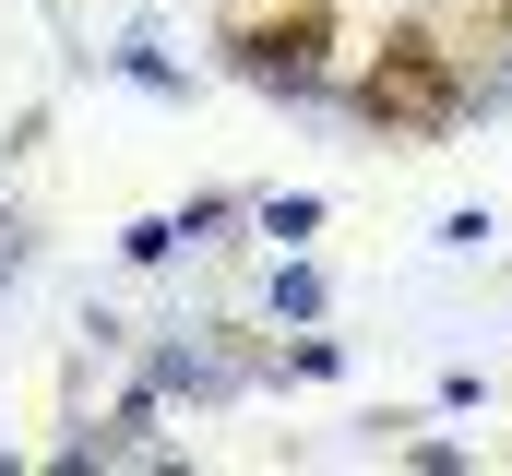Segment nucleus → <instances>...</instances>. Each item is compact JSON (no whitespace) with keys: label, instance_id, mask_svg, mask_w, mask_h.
Listing matches in <instances>:
<instances>
[{"label":"nucleus","instance_id":"nucleus-1","mask_svg":"<svg viewBox=\"0 0 512 476\" xmlns=\"http://www.w3.org/2000/svg\"><path fill=\"white\" fill-rule=\"evenodd\" d=\"M358 108H370V131H453V48L429 24H393L370 84H358Z\"/></svg>","mask_w":512,"mask_h":476},{"label":"nucleus","instance_id":"nucleus-2","mask_svg":"<svg viewBox=\"0 0 512 476\" xmlns=\"http://www.w3.org/2000/svg\"><path fill=\"white\" fill-rule=\"evenodd\" d=\"M251 72H286V84H310L322 72V0H274V12H251L239 36H227Z\"/></svg>","mask_w":512,"mask_h":476},{"label":"nucleus","instance_id":"nucleus-3","mask_svg":"<svg viewBox=\"0 0 512 476\" xmlns=\"http://www.w3.org/2000/svg\"><path fill=\"white\" fill-rule=\"evenodd\" d=\"M501 24H512V0H501Z\"/></svg>","mask_w":512,"mask_h":476}]
</instances>
